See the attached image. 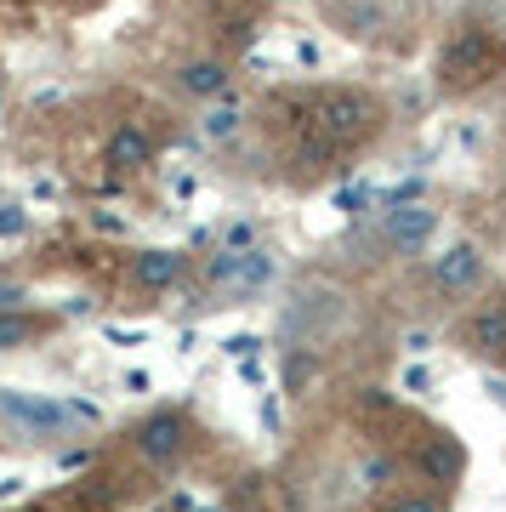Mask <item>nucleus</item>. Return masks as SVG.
<instances>
[{
	"instance_id": "6e6552de",
	"label": "nucleus",
	"mask_w": 506,
	"mask_h": 512,
	"mask_svg": "<svg viewBox=\"0 0 506 512\" xmlns=\"http://www.w3.org/2000/svg\"><path fill=\"white\" fill-rule=\"evenodd\" d=\"M182 274V256L177 251H143L131 262V279L143 285V291H165V285H177Z\"/></svg>"
},
{
	"instance_id": "9b49d317",
	"label": "nucleus",
	"mask_w": 506,
	"mask_h": 512,
	"mask_svg": "<svg viewBox=\"0 0 506 512\" xmlns=\"http://www.w3.org/2000/svg\"><path fill=\"white\" fill-rule=\"evenodd\" d=\"M467 336H472V348H478V353H501L506 348V313L501 308H484L478 319H472Z\"/></svg>"
},
{
	"instance_id": "7ed1b4c3",
	"label": "nucleus",
	"mask_w": 506,
	"mask_h": 512,
	"mask_svg": "<svg viewBox=\"0 0 506 512\" xmlns=\"http://www.w3.org/2000/svg\"><path fill=\"white\" fill-rule=\"evenodd\" d=\"M433 228H438L433 205H398V211L381 217V239H387L393 251H421V245L433 239Z\"/></svg>"
},
{
	"instance_id": "20e7f679",
	"label": "nucleus",
	"mask_w": 506,
	"mask_h": 512,
	"mask_svg": "<svg viewBox=\"0 0 506 512\" xmlns=\"http://www.w3.org/2000/svg\"><path fill=\"white\" fill-rule=\"evenodd\" d=\"M137 456L154 461V467H171V461L182 456V416H171V410L148 416L143 427H137Z\"/></svg>"
},
{
	"instance_id": "423d86ee",
	"label": "nucleus",
	"mask_w": 506,
	"mask_h": 512,
	"mask_svg": "<svg viewBox=\"0 0 506 512\" xmlns=\"http://www.w3.org/2000/svg\"><path fill=\"white\" fill-rule=\"evenodd\" d=\"M484 74H489V35L472 29V35H461L450 46V57H444V80H450V86H472V80H484Z\"/></svg>"
},
{
	"instance_id": "9d476101",
	"label": "nucleus",
	"mask_w": 506,
	"mask_h": 512,
	"mask_svg": "<svg viewBox=\"0 0 506 512\" xmlns=\"http://www.w3.org/2000/svg\"><path fill=\"white\" fill-rule=\"evenodd\" d=\"M177 86L188 97H222V92H228V69H222V63H211V57H199V63H182Z\"/></svg>"
},
{
	"instance_id": "1a4fd4ad",
	"label": "nucleus",
	"mask_w": 506,
	"mask_h": 512,
	"mask_svg": "<svg viewBox=\"0 0 506 512\" xmlns=\"http://www.w3.org/2000/svg\"><path fill=\"white\" fill-rule=\"evenodd\" d=\"M154 160V137H148L143 126H120L109 137V165H120V171H137V165Z\"/></svg>"
},
{
	"instance_id": "f03ea898",
	"label": "nucleus",
	"mask_w": 506,
	"mask_h": 512,
	"mask_svg": "<svg viewBox=\"0 0 506 512\" xmlns=\"http://www.w3.org/2000/svg\"><path fill=\"white\" fill-rule=\"evenodd\" d=\"M0 416L18 421L29 439H63V433H74V427L86 421V410H74V404H63V399H40V393H12V387H0Z\"/></svg>"
},
{
	"instance_id": "2eb2a0df",
	"label": "nucleus",
	"mask_w": 506,
	"mask_h": 512,
	"mask_svg": "<svg viewBox=\"0 0 506 512\" xmlns=\"http://www.w3.org/2000/svg\"><path fill=\"white\" fill-rule=\"evenodd\" d=\"M387 512H438V501H433V495H398Z\"/></svg>"
},
{
	"instance_id": "ddd939ff",
	"label": "nucleus",
	"mask_w": 506,
	"mask_h": 512,
	"mask_svg": "<svg viewBox=\"0 0 506 512\" xmlns=\"http://www.w3.org/2000/svg\"><path fill=\"white\" fill-rule=\"evenodd\" d=\"M421 473L433 478H455L461 473V450H455V439H433L427 450H421Z\"/></svg>"
},
{
	"instance_id": "4468645a",
	"label": "nucleus",
	"mask_w": 506,
	"mask_h": 512,
	"mask_svg": "<svg viewBox=\"0 0 506 512\" xmlns=\"http://www.w3.org/2000/svg\"><path fill=\"white\" fill-rule=\"evenodd\" d=\"M234 131H239V109H234V103H228V109H211V114H205V137H211V143L234 137Z\"/></svg>"
},
{
	"instance_id": "0eeeda50",
	"label": "nucleus",
	"mask_w": 506,
	"mask_h": 512,
	"mask_svg": "<svg viewBox=\"0 0 506 512\" xmlns=\"http://www.w3.org/2000/svg\"><path fill=\"white\" fill-rule=\"evenodd\" d=\"M211 279H217V285H239V291H251V285L268 279V256H256V251L228 256V251H222L217 262H211Z\"/></svg>"
},
{
	"instance_id": "f8f14e48",
	"label": "nucleus",
	"mask_w": 506,
	"mask_h": 512,
	"mask_svg": "<svg viewBox=\"0 0 506 512\" xmlns=\"http://www.w3.org/2000/svg\"><path fill=\"white\" fill-rule=\"evenodd\" d=\"M40 330H46V319H29V313H0V353L29 348Z\"/></svg>"
},
{
	"instance_id": "39448f33",
	"label": "nucleus",
	"mask_w": 506,
	"mask_h": 512,
	"mask_svg": "<svg viewBox=\"0 0 506 512\" xmlns=\"http://www.w3.org/2000/svg\"><path fill=\"white\" fill-rule=\"evenodd\" d=\"M478 274H484V256H478V245H450V251L438 256V268H433V285L444 296H461V291H472L478 285Z\"/></svg>"
},
{
	"instance_id": "f257e3e1",
	"label": "nucleus",
	"mask_w": 506,
	"mask_h": 512,
	"mask_svg": "<svg viewBox=\"0 0 506 512\" xmlns=\"http://www.w3.org/2000/svg\"><path fill=\"white\" fill-rule=\"evenodd\" d=\"M376 126H381V103L370 92L330 86V92L313 97V137H319V148H353Z\"/></svg>"
},
{
	"instance_id": "dca6fc26",
	"label": "nucleus",
	"mask_w": 506,
	"mask_h": 512,
	"mask_svg": "<svg viewBox=\"0 0 506 512\" xmlns=\"http://www.w3.org/2000/svg\"><path fill=\"white\" fill-rule=\"evenodd\" d=\"M12 302H18V285H6V279H0V313L12 308Z\"/></svg>"
}]
</instances>
